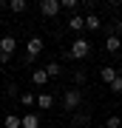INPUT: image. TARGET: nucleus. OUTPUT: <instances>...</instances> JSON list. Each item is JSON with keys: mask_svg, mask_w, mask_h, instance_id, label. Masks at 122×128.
<instances>
[{"mask_svg": "<svg viewBox=\"0 0 122 128\" xmlns=\"http://www.w3.org/2000/svg\"><path fill=\"white\" fill-rule=\"evenodd\" d=\"M68 54H71L74 60H85L91 54V43L85 40V37H77V40L71 43V48H68Z\"/></svg>", "mask_w": 122, "mask_h": 128, "instance_id": "1", "label": "nucleus"}, {"mask_svg": "<svg viewBox=\"0 0 122 128\" xmlns=\"http://www.w3.org/2000/svg\"><path fill=\"white\" fill-rule=\"evenodd\" d=\"M82 102V94L77 91V88H71V91H65L63 94V105H65V108L68 111H77V105Z\"/></svg>", "mask_w": 122, "mask_h": 128, "instance_id": "3", "label": "nucleus"}, {"mask_svg": "<svg viewBox=\"0 0 122 128\" xmlns=\"http://www.w3.org/2000/svg\"><path fill=\"white\" fill-rule=\"evenodd\" d=\"M105 125H108V128H122V120H119L117 114H111V117H108V122H105Z\"/></svg>", "mask_w": 122, "mask_h": 128, "instance_id": "17", "label": "nucleus"}, {"mask_svg": "<svg viewBox=\"0 0 122 128\" xmlns=\"http://www.w3.org/2000/svg\"><path fill=\"white\" fill-rule=\"evenodd\" d=\"M63 9H71L74 12V9H77V0H63Z\"/></svg>", "mask_w": 122, "mask_h": 128, "instance_id": "20", "label": "nucleus"}, {"mask_svg": "<svg viewBox=\"0 0 122 128\" xmlns=\"http://www.w3.org/2000/svg\"><path fill=\"white\" fill-rule=\"evenodd\" d=\"M26 0H9V12H14V14H20V12H26Z\"/></svg>", "mask_w": 122, "mask_h": 128, "instance_id": "14", "label": "nucleus"}, {"mask_svg": "<svg viewBox=\"0 0 122 128\" xmlns=\"http://www.w3.org/2000/svg\"><path fill=\"white\" fill-rule=\"evenodd\" d=\"M119 46H122V40H119V37H117V34H108V40H105V48H108L111 54H117Z\"/></svg>", "mask_w": 122, "mask_h": 128, "instance_id": "10", "label": "nucleus"}, {"mask_svg": "<svg viewBox=\"0 0 122 128\" xmlns=\"http://www.w3.org/2000/svg\"><path fill=\"white\" fill-rule=\"evenodd\" d=\"M60 71H63V68H60V63H48V66H45V74H48V77H57Z\"/></svg>", "mask_w": 122, "mask_h": 128, "instance_id": "15", "label": "nucleus"}, {"mask_svg": "<svg viewBox=\"0 0 122 128\" xmlns=\"http://www.w3.org/2000/svg\"><path fill=\"white\" fill-rule=\"evenodd\" d=\"M68 28H71V32H82V28H85V17H80V14H74L71 20H68Z\"/></svg>", "mask_w": 122, "mask_h": 128, "instance_id": "9", "label": "nucleus"}, {"mask_svg": "<svg viewBox=\"0 0 122 128\" xmlns=\"http://www.w3.org/2000/svg\"><path fill=\"white\" fill-rule=\"evenodd\" d=\"M45 46H43V40L40 37H28V43H26V54H28V63H34L37 54H40Z\"/></svg>", "mask_w": 122, "mask_h": 128, "instance_id": "2", "label": "nucleus"}, {"mask_svg": "<svg viewBox=\"0 0 122 128\" xmlns=\"http://www.w3.org/2000/svg\"><path fill=\"white\" fill-rule=\"evenodd\" d=\"M14 48H17V40H14L11 34L0 40V54H3V57H11V54H14Z\"/></svg>", "mask_w": 122, "mask_h": 128, "instance_id": "5", "label": "nucleus"}, {"mask_svg": "<svg viewBox=\"0 0 122 128\" xmlns=\"http://www.w3.org/2000/svg\"><path fill=\"white\" fill-rule=\"evenodd\" d=\"M97 128H108V125H97Z\"/></svg>", "mask_w": 122, "mask_h": 128, "instance_id": "22", "label": "nucleus"}, {"mask_svg": "<svg viewBox=\"0 0 122 128\" xmlns=\"http://www.w3.org/2000/svg\"><path fill=\"white\" fill-rule=\"evenodd\" d=\"M119 74H122V68H119Z\"/></svg>", "mask_w": 122, "mask_h": 128, "instance_id": "23", "label": "nucleus"}, {"mask_svg": "<svg viewBox=\"0 0 122 128\" xmlns=\"http://www.w3.org/2000/svg\"><path fill=\"white\" fill-rule=\"evenodd\" d=\"M100 17H97V14H88V17H85V28H91V32H100Z\"/></svg>", "mask_w": 122, "mask_h": 128, "instance_id": "13", "label": "nucleus"}, {"mask_svg": "<svg viewBox=\"0 0 122 128\" xmlns=\"http://www.w3.org/2000/svg\"><path fill=\"white\" fill-rule=\"evenodd\" d=\"M88 122V114H74V128L77 125H85Z\"/></svg>", "mask_w": 122, "mask_h": 128, "instance_id": "19", "label": "nucleus"}, {"mask_svg": "<svg viewBox=\"0 0 122 128\" xmlns=\"http://www.w3.org/2000/svg\"><path fill=\"white\" fill-rule=\"evenodd\" d=\"M37 105H40L43 111H48L51 105H54V97H51V94H40V97H37Z\"/></svg>", "mask_w": 122, "mask_h": 128, "instance_id": "12", "label": "nucleus"}, {"mask_svg": "<svg viewBox=\"0 0 122 128\" xmlns=\"http://www.w3.org/2000/svg\"><path fill=\"white\" fill-rule=\"evenodd\" d=\"M117 77H119V71H117V68H108V66H105V68H100V80H102V82H108V86H111Z\"/></svg>", "mask_w": 122, "mask_h": 128, "instance_id": "6", "label": "nucleus"}, {"mask_svg": "<svg viewBox=\"0 0 122 128\" xmlns=\"http://www.w3.org/2000/svg\"><path fill=\"white\" fill-rule=\"evenodd\" d=\"M31 82H34V86H45V82H48L45 68H34V71H31Z\"/></svg>", "mask_w": 122, "mask_h": 128, "instance_id": "8", "label": "nucleus"}, {"mask_svg": "<svg viewBox=\"0 0 122 128\" xmlns=\"http://www.w3.org/2000/svg\"><path fill=\"white\" fill-rule=\"evenodd\" d=\"M111 91H114V94H122V74H119V77L111 82Z\"/></svg>", "mask_w": 122, "mask_h": 128, "instance_id": "18", "label": "nucleus"}, {"mask_svg": "<svg viewBox=\"0 0 122 128\" xmlns=\"http://www.w3.org/2000/svg\"><path fill=\"white\" fill-rule=\"evenodd\" d=\"M20 102H23V105H34V102H37V97L26 91V94H20Z\"/></svg>", "mask_w": 122, "mask_h": 128, "instance_id": "16", "label": "nucleus"}, {"mask_svg": "<svg viewBox=\"0 0 122 128\" xmlns=\"http://www.w3.org/2000/svg\"><path fill=\"white\" fill-rule=\"evenodd\" d=\"M3 128H23V117H17V114H6V117H3Z\"/></svg>", "mask_w": 122, "mask_h": 128, "instance_id": "7", "label": "nucleus"}, {"mask_svg": "<svg viewBox=\"0 0 122 128\" xmlns=\"http://www.w3.org/2000/svg\"><path fill=\"white\" fill-rule=\"evenodd\" d=\"M60 9H63V0H43L40 3V12L45 14V17H57Z\"/></svg>", "mask_w": 122, "mask_h": 128, "instance_id": "4", "label": "nucleus"}, {"mask_svg": "<svg viewBox=\"0 0 122 128\" xmlns=\"http://www.w3.org/2000/svg\"><path fill=\"white\" fill-rule=\"evenodd\" d=\"M23 128H40V117L37 114H23Z\"/></svg>", "mask_w": 122, "mask_h": 128, "instance_id": "11", "label": "nucleus"}, {"mask_svg": "<svg viewBox=\"0 0 122 128\" xmlns=\"http://www.w3.org/2000/svg\"><path fill=\"white\" fill-rule=\"evenodd\" d=\"M111 34H117V37L122 34V20H117V26H114V32H111Z\"/></svg>", "mask_w": 122, "mask_h": 128, "instance_id": "21", "label": "nucleus"}]
</instances>
